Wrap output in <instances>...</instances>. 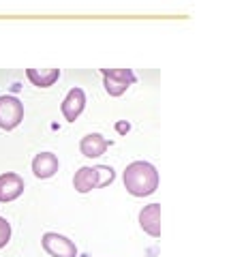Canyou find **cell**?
Returning <instances> with one entry per match:
<instances>
[{
  "mask_svg": "<svg viewBox=\"0 0 229 257\" xmlns=\"http://www.w3.org/2000/svg\"><path fill=\"white\" fill-rule=\"evenodd\" d=\"M124 189L133 197H148L159 189V172L148 161H133L122 174Z\"/></svg>",
  "mask_w": 229,
  "mask_h": 257,
  "instance_id": "cell-1",
  "label": "cell"
},
{
  "mask_svg": "<svg viewBox=\"0 0 229 257\" xmlns=\"http://www.w3.org/2000/svg\"><path fill=\"white\" fill-rule=\"evenodd\" d=\"M114 178H116V172H114V167H109V165H94V167L84 165L73 176V187L77 193L84 195V193L101 189V187H105V184H112Z\"/></svg>",
  "mask_w": 229,
  "mask_h": 257,
  "instance_id": "cell-2",
  "label": "cell"
},
{
  "mask_svg": "<svg viewBox=\"0 0 229 257\" xmlns=\"http://www.w3.org/2000/svg\"><path fill=\"white\" fill-rule=\"evenodd\" d=\"M103 75V86L109 96H120L126 92V88L135 84V73L133 69H101Z\"/></svg>",
  "mask_w": 229,
  "mask_h": 257,
  "instance_id": "cell-3",
  "label": "cell"
},
{
  "mask_svg": "<svg viewBox=\"0 0 229 257\" xmlns=\"http://www.w3.org/2000/svg\"><path fill=\"white\" fill-rule=\"evenodd\" d=\"M24 120V103L18 96L3 94L0 96V128L13 131Z\"/></svg>",
  "mask_w": 229,
  "mask_h": 257,
  "instance_id": "cell-4",
  "label": "cell"
},
{
  "mask_svg": "<svg viewBox=\"0 0 229 257\" xmlns=\"http://www.w3.org/2000/svg\"><path fill=\"white\" fill-rule=\"evenodd\" d=\"M41 246L52 257H77V246L71 238L56 234V231H45L41 238Z\"/></svg>",
  "mask_w": 229,
  "mask_h": 257,
  "instance_id": "cell-5",
  "label": "cell"
},
{
  "mask_svg": "<svg viewBox=\"0 0 229 257\" xmlns=\"http://www.w3.org/2000/svg\"><path fill=\"white\" fill-rule=\"evenodd\" d=\"M84 107H86V92L77 86L71 88V90L67 92L65 101H62V105H60L62 116H65L69 122H75V120L80 118V114L84 111Z\"/></svg>",
  "mask_w": 229,
  "mask_h": 257,
  "instance_id": "cell-6",
  "label": "cell"
},
{
  "mask_svg": "<svg viewBox=\"0 0 229 257\" xmlns=\"http://www.w3.org/2000/svg\"><path fill=\"white\" fill-rule=\"evenodd\" d=\"M24 193V178L15 172L0 174V202H13Z\"/></svg>",
  "mask_w": 229,
  "mask_h": 257,
  "instance_id": "cell-7",
  "label": "cell"
},
{
  "mask_svg": "<svg viewBox=\"0 0 229 257\" xmlns=\"http://www.w3.org/2000/svg\"><path fill=\"white\" fill-rule=\"evenodd\" d=\"M139 225L148 236H161V204H148L139 212Z\"/></svg>",
  "mask_w": 229,
  "mask_h": 257,
  "instance_id": "cell-8",
  "label": "cell"
},
{
  "mask_svg": "<svg viewBox=\"0 0 229 257\" xmlns=\"http://www.w3.org/2000/svg\"><path fill=\"white\" fill-rule=\"evenodd\" d=\"M109 146H112V142L103 138L101 133H88V135H84L80 142V152L88 159H97L101 155H105V150Z\"/></svg>",
  "mask_w": 229,
  "mask_h": 257,
  "instance_id": "cell-9",
  "label": "cell"
},
{
  "mask_svg": "<svg viewBox=\"0 0 229 257\" xmlns=\"http://www.w3.org/2000/svg\"><path fill=\"white\" fill-rule=\"evenodd\" d=\"M58 167H60V163H58V157L54 155V152H39V155L33 159V174L41 180L52 178V176L58 172Z\"/></svg>",
  "mask_w": 229,
  "mask_h": 257,
  "instance_id": "cell-10",
  "label": "cell"
},
{
  "mask_svg": "<svg viewBox=\"0 0 229 257\" xmlns=\"http://www.w3.org/2000/svg\"><path fill=\"white\" fill-rule=\"evenodd\" d=\"M26 77L39 88H50L58 82L60 69H26Z\"/></svg>",
  "mask_w": 229,
  "mask_h": 257,
  "instance_id": "cell-11",
  "label": "cell"
},
{
  "mask_svg": "<svg viewBox=\"0 0 229 257\" xmlns=\"http://www.w3.org/2000/svg\"><path fill=\"white\" fill-rule=\"evenodd\" d=\"M11 240V223L0 216V248H5Z\"/></svg>",
  "mask_w": 229,
  "mask_h": 257,
  "instance_id": "cell-12",
  "label": "cell"
},
{
  "mask_svg": "<svg viewBox=\"0 0 229 257\" xmlns=\"http://www.w3.org/2000/svg\"><path fill=\"white\" fill-rule=\"evenodd\" d=\"M116 128H118L120 133H124V131H129V128H131V124H129V122H118Z\"/></svg>",
  "mask_w": 229,
  "mask_h": 257,
  "instance_id": "cell-13",
  "label": "cell"
}]
</instances>
